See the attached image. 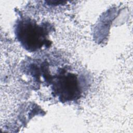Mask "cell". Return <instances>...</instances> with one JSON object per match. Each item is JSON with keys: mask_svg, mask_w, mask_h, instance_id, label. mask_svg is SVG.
I'll return each instance as SVG.
<instances>
[{"mask_svg": "<svg viewBox=\"0 0 133 133\" xmlns=\"http://www.w3.org/2000/svg\"><path fill=\"white\" fill-rule=\"evenodd\" d=\"M49 25L38 24L36 21L23 17L17 21L15 33L21 45L29 51H36L43 47L50 46L48 39Z\"/></svg>", "mask_w": 133, "mask_h": 133, "instance_id": "cell-1", "label": "cell"}, {"mask_svg": "<svg viewBox=\"0 0 133 133\" xmlns=\"http://www.w3.org/2000/svg\"><path fill=\"white\" fill-rule=\"evenodd\" d=\"M52 81V92L53 96L58 97L59 101L65 102L79 98L82 90L77 75L64 69H59Z\"/></svg>", "mask_w": 133, "mask_h": 133, "instance_id": "cell-2", "label": "cell"}]
</instances>
